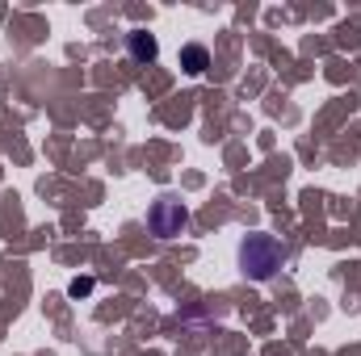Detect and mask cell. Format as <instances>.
I'll return each mask as SVG.
<instances>
[{
  "label": "cell",
  "instance_id": "cell-1",
  "mask_svg": "<svg viewBox=\"0 0 361 356\" xmlns=\"http://www.w3.org/2000/svg\"><path fill=\"white\" fill-rule=\"evenodd\" d=\"M281 265H286V252H281V243L273 235H248L240 243V268H244V276L269 281V276H277Z\"/></svg>",
  "mask_w": 361,
  "mask_h": 356
},
{
  "label": "cell",
  "instance_id": "cell-2",
  "mask_svg": "<svg viewBox=\"0 0 361 356\" xmlns=\"http://www.w3.org/2000/svg\"><path fill=\"white\" fill-rule=\"evenodd\" d=\"M147 227H152V235H160V239H177L180 231L189 227V210L180 205L177 197H160V201L152 205V214H147Z\"/></svg>",
  "mask_w": 361,
  "mask_h": 356
},
{
  "label": "cell",
  "instance_id": "cell-3",
  "mask_svg": "<svg viewBox=\"0 0 361 356\" xmlns=\"http://www.w3.org/2000/svg\"><path fill=\"white\" fill-rule=\"evenodd\" d=\"M126 46H130V59H135V63H152V59L160 55V42H156V34H147V30H135V34L126 38Z\"/></svg>",
  "mask_w": 361,
  "mask_h": 356
},
{
  "label": "cell",
  "instance_id": "cell-4",
  "mask_svg": "<svg viewBox=\"0 0 361 356\" xmlns=\"http://www.w3.org/2000/svg\"><path fill=\"white\" fill-rule=\"evenodd\" d=\"M180 68H185L189 76H202V72L210 68V51H206L202 42H189V46H180Z\"/></svg>",
  "mask_w": 361,
  "mask_h": 356
},
{
  "label": "cell",
  "instance_id": "cell-5",
  "mask_svg": "<svg viewBox=\"0 0 361 356\" xmlns=\"http://www.w3.org/2000/svg\"><path fill=\"white\" fill-rule=\"evenodd\" d=\"M72 293H76V298H85V293H92V281H89V276H80V281H72Z\"/></svg>",
  "mask_w": 361,
  "mask_h": 356
}]
</instances>
